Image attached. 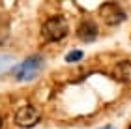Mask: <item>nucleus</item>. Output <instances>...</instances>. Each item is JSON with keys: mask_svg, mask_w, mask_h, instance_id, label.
Returning a JSON list of instances; mask_svg holds the SVG:
<instances>
[{"mask_svg": "<svg viewBox=\"0 0 131 129\" xmlns=\"http://www.w3.org/2000/svg\"><path fill=\"white\" fill-rule=\"evenodd\" d=\"M127 129H131V125H129V127H127Z\"/></svg>", "mask_w": 131, "mask_h": 129, "instance_id": "11", "label": "nucleus"}, {"mask_svg": "<svg viewBox=\"0 0 131 129\" xmlns=\"http://www.w3.org/2000/svg\"><path fill=\"white\" fill-rule=\"evenodd\" d=\"M103 129H112V127H111V125H107V127H103Z\"/></svg>", "mask_w": 131, "mask_h": 129, "instance_id": "10", "label": "nucleus"}, {"mask_svg": "<svg viewBox=\"0 0 131 129\" xmlns=\"http://www.w3.org/2000/svg\"><path fill=\"white\" fill-rule=\"evenodd\" d=\"M82 56H84V52H82V51H71V52H68V54H66V62H69V64L81 62Z\"/></svg>", "mask_w": 131, "mask_h": 129, "instance_id": "8", "label": "nucleus"}, {"mask_svg": "<svg viewBox=\"0 0 131 129\" xmlns=\"http://www.w3.org/2000/svg\"><path fill=\"white\" fill-rule=\"evenodd\" d=\"M9 39V17L0 13V45H4Z\"/></svg>", "mask_w": 131, "mask_h": 129, "instance_id": "7", "label": "nucleus"}, {"mask_svg": "<svg viewBox=\"0 0 131 129\" xmlns=\"http://www.w3.org/2000/svg\"><path fill=\"white\" fill-rule=\"evenodd\" d=\"M97 34H99V28L96 26V22H92V21H82L79 25V28H77V36L84 43H92L94 39L97 38Z\"/></svg>", "mask_w": 131, "mask_h": 129, "instance_id": "5", "label": "nucleus"}, {"mask_svg": "<svg viewBox=\"0 0 131 129\" xmlns=\"http://www.w3.org/2000/svg\"><path fill=\"white\" fill-rule=\"evenodd\" d=\"M41 34L47 41H60V39L66 38L68 34V21L62 15H54L51 19L45 21L43 28H41Z\"/></svg>", "mask_w": 131, "mask_h": 129, "instance_id": "2", "label": "nucleus"}, {"mask_svg": "<svg viewBox=\"0 0 131 129\" xmlns=\"http://www.w3.org/2000/svg\"><path fill=\"white\" fill-rule=\"evenodd\" d=\"M2 125H4V118L0 116V129H2Z\"/></svg>", "mask_w": 131, "mask_h": 129, "instance_id": "9", "label": "nucleus"}, {"mask_svg": "<svg viewBox=\"0 0 131 129\" xmlns=\"http://www.w3.org/2000/svg\"><path fill=\"white\" fill-rule=\"evenodd\" d=\"M38 122H39V110L32 105H25L15 112V124L19 127L28 129V127H34Z\"/></svg>", "mask_w": 131, "mask_h": 129, "instance_id": "4", "label": "nucleus"}, {"mask_svg": "<svg viewBox=\"0 0 131 129\" xmlns=\"http://www.w3.org/2000/svg\"><path fill=\"white\" fill-rule=\"evenodd\" d=\"M41 69H43V58L39 54H32L25 62H21L17 67L11 69V73L17 80H32Z\"/></svg>", "mask_w": 131, "mask_h": 129, "instance_id": "1", "label": "nucleus"}, {"mask_svg": "<svg viewBox=\"0 0 131 129\" xmlns=\"http://www.w3.org/2000/svg\"><path fill=\"white\" fill-rule=\"evenodd\" d=\"M112 79L118 80V83H131V62L124 60L118 62L114 67H112Z\"/></svg>", "mask_w": 131, "mask_h": 129, "instance_id": "6", "label": "nucleus"}, {"mask_svg": "<svg viewBox=\"0 0 131 129\" xmlns=\"http://www.w3.org/2000/svg\"><path fill=\"white\" fill-rule=\"evenodd\" d=\"M99 15L109 26H116L126 21V11H124L116 2H107L99 8Z\"/></svg>", "mask_w": 131, "mask_h": 129, "instance_id": "3", "label": "nucleus"}]
</instances>
